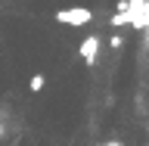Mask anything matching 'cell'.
Listing matches in <instances>:
<instances>
[{
	"label": "cell",
	"mask_w": 149,
	"mask_h": 146,
	"mask_svg": "<svg viewBox=\"0 0 149 146\" xmlns=\"http://www.w3.org/2000/svg\"><path fill=\"white\" fill-rule=\"evenodd\" d=\"M121 25H127V13H124V9H118V13L112 16V28H121Z\"/></svg>",
	"instance_id": "cell-5"
},
{
	"label": "cell",
	"mask_w": 149,
	"mask_h": 146,
	"mask_svg": "<svg viewBox=\"0 0 149 146\" xmlns=\"http://www.w3.org/2000/svg\"><path fill=\"white\" fill-rule=\"evenodd\" d=\"M96 146H124V143H118V140H106V143H96Z\"/></svg>",
	"instance_id": "cell-6"
},
{
	"label": "cell",
	"mask_w": 149,
	"mask_h": 146,
	"mask_svg": "<svg viewBox=\"0 0 149 146\" xmlns=\"http://www.w3.org/2000/svg\"><path fill=\"white\" fill-rule=\"evenodd\" d=\"M44 84H47V78H44V75H31V81H28V87H31V90H44Z\"/></svg>",
	"instance_id": "cell-4"
},
{
	"label": "cell",
	"mask_w": 149,
	"mask_h": 146,
	"mask_svg": "<svg viewBox=\"0 0 149 146\" xmlns=\"http://www.w3.org/2000/svg\"><path fill=\"white\" fill-rule=\"evenodd\" d=\"M121 9L127 13V25L140 28V31L149 25V3L146 0H127V3H121Z\"/></svg>",
	"instance_id": "cell-2"
},
{
	"label": "cell",
	"mask_w": 149,
	"mask_h": 146,
	"mask_svg": "<svg viewBox=\"0 0 149 146\" xmlns=\"http://www.w3.org/2000/svg\"><path fill=\"white\" fill-rule=\"evenodd\" d=\"M53 19L59 25H68V28H84L93 22V13L87 6H65V9H56Z\"/></svg>",
	"instance_id": "cell-1"
},
{
	"label": "cell",
	"mask_w": 149,
	"mask_h": 146,
	"mask_svg": "<svg viewBox=\"0 0 149 146\" xmlns=\"http://www.w3.org/2000/svg\"><path fill=\"white\" fill-rule=\"evenodd\" d=\"M78 56H81L87 65H96V56H100V37H96V34H87L81 44H78Z\"/></svg>",
	"instance_id": "cell-3"
}]
</instances>
